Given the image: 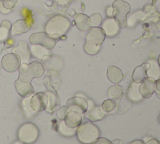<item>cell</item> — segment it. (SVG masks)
I'll return each mask as SVG.
<instances>
[{"label": "cell", "mask_w": 160, "mask_h": 144, "mask_svg": "<svg viewBox=\"0 0 160 144\" xmlns=\"http://www.w3.org/2000/svg\"><path fill=\"white\" fill-rule=\"evenodd\" d=\"M123 76L124 75L122 70L117 66L111 65L108 68L107 77L112 83L118 85L123 78Z\"/></svg>", "instance_id": "ffe728a7"}, {"label": "cell", "mask_w": 160, "mask_h": 144, "mask_svg": "<svg viewBox=\"0 0 160 144\" xmlns=\"http://www.w3.org/2000/svg\"><path fill=\"white\" fill-rule=\"evenodd\" d=\"M48 96L44 92H39L31 96L30 105L35 112H42L48 107Z\"/></svg>", "instance_id": "9c48e42d"}, {"label": "cell", "mask_w": 160, "mask_h": 144, "mask_svg": "<svg viewBox=\"0 0 160 144\" xmlns=\"http://www.w3.org/2000/svg\"><path fill=\"white\" fill-rule=\"evenodd\" d=\"M159 122H160V116H159Z\"/></svg>", "instance_id": "bcb514c9"}, {"label": "cell", "mask_w": 160, "mask_h": 144, "mask_svg": "<svg viewBox=\"0 0 160 144\" xmlns=\"http://www.w3.org/2000/svg\"><path fill=\"white\" fill-rule=\"evenodd\" d=\"M70 109L68 106H62L61 108L58 109V111H57V117L60 120H64L65 119V117H67L68 114L70 112Z\"/></svg>", "instance_id": "d6a6232c"}, {"label": "cell", "mask_w": 160, "mask_h": 144, "mask_svg": "<svg viewBox=\"0 0 160 144\" xmlns=\"http://www.w3.org/2000/svg\"><path fill=\"white\" fill-rule=\"evenodd\" d=\"M75 23L77 28L82 32L89 30L91 27L89 17L84 13L78 14L75 18Z\"/></svg>", "instance_id": "d6986e66"}, {"label": "cell", "mask_w": 160, "mask_h": 144, "mask_svg": "<svg viewBox=\"0 0 160 144\" xmlns=\"http://www.w3.org/2000/svg\"><path fill=\"white\" fill-rule=\"evenodd\" d=\"M133 82V78H132V74L130 72H128V73H126L124 76H123V78L122 79L121 81H120L118 85L121 88L123 92H125L127 93L128 91V89L130 88L131 85H132Z\"/></svg>", "instance_id": "cb8c5ba5"}, {"label": "cell", "mask_w": 160, "mask_h": 144, "mask_svg": "<svg viewBox=\"0 0 160 144\" xmlns=\"http://www.w3.org/2000/svg\"><path fill=\"white\" fill-rule=\"evenodd\" d=\"M105 33L103 29L100 27H94L90 29L86 37V40L88 42L101 44L105 39Z\"/></svg>", "instance_id": "7c38bea8"}, {"label": "cell", "mask_w": 160, "mask_h": 144, "mask_svg": "<svg viewBox=\"0 0 160 144\" xmlns=\"http://www.w3.org/2000/svg\"><path fill=\"white\" fill-rule=\"evenodd\" d=\"M92 144H112L109 139L103 137H99Z\"/></svg>", "instance_id": "e575fe53"}, {"label": "cell", "mask_w": 160, "mask_h": 144, "mask_svg": "<svg viewBox=\"0 0 160 144\" xmlns=\"http://www.w3.org/2000/svg\"><path fill=\"white\" fill-rule=\"evenodd\" d=\"M70 21L67 17L56 15L48 20L45 25V33L53 39H58L63 36L69 30Z\"/></svg>", "instance_id": "6da1fadb"}, {"label": "cell", "mask_w": 160, "mask_h": 144, "mask_svg": "<svg viewBox=\"0 0 160 144\" xmlns=\"http://www.w3.org/2000/svg\"><path fill=\"white\" fill-rule=\"evenodd\" d=\"M156 80L150 77H146L139 86V91L141 96L144 99H148L152 97L155 92Z\"/></svg>", "instance_id": "30bf717a"}, {"label": "cell", "mask_w": 160, "mask_h": 144, "mask_svg": "<svg viewBox=\"0 0 160 144\" xmlns=\"http://www.w3.org/2000/svg\"><path fill=\"white\" fill-rule=\"evenodd\" d=\"M150 68V64L148 63H145L135 68L132 74V78L134 82L141 84L143 80L148 77L147 71Z\"/></svg>", "instance_id": "e0dca14e"}, {"label": "cell", "mask_w": 160, "mask_h": 144, "mask_svg": "<svg viewBox=\"0 0 160 144\" xmlns=\"http://www.w3.org/2000/svg\"><path fill=\"white\" fill-rule=\"evenodd\" d=\"M108 96L111 99L119 100L124 96V92L118 85L112 86L108 89Z\"/></svg>", "instance_id": "d4e9b609"}, {"label": "cell", "mask_w": 160, "mask_h": 144, "mask_svg": "<svg viewBox=\"0 0 160 144\" xmlns=\"http://www.w3.org/2000/svg\"><path fill=\"white\" fill-rule=\"evenodd\" d=\"M30 51L35 57L42 59L43 57L47 56L48 54V49L42 47L40 45L32 44V47L30 49Z\"/></svg>", "instance_id": "484cf974"}, {"label": "cell", "mask_w": 160, "mask_h": 144, "mask_svg": "<svg viewBox=\"0 0 160 144\" xmlns=\"http://www.w3.org/2000/svg\"><path fill=\"white\" fill-rule=\"evenodd\" d=\"M131 105V101L130 100H128L127 97H126L124 99V96L122 97V99L119 100V102L117 104V110L120 113H124V112L127 110L128 108H130Z\"/></svg>", "instance_id": "f1b7e54d"}, {"label": "cell", "mask_w": 160, "mask_h": 144, "mask_svg": "<svg viewBox=\"0 0 160 144\" xmlns=\"http://www.w3.org/2000/svg\"><path fill=\"white\" fill-rule=\"evenodd\" d=\"M145 144H160V141L156 139H150L147 141Z\"/></svg>", "instance_id": "8d00e7d4"}, {"label": "cell", "mask_w": 160, "mask_h": 144, "mask_svg": "<svg viewBox=\"0 0 160 144\" xmlns=\"http://www.w3.org/2000/svg\"><path fill=\"white\" fill-rule=\"evenodd\" d=\"M76 135L80 143L92 144L101 136V131L95 124L87 122L81 124L77 129Z\"/></svg>", "instance_id": "3957f363"}, {"label": "cell", "mask_w": 160, "mask_h": 144, "mask_svg": "<svg viewBox=\"0 0 160 144\" xmlns=\"http://www.w3.org/2000/svg\"><path fill=\"white\" fill-rule=\"evenodd\" d=\"M12 52L18 55L21 60V63H28L31 57V51L28 43L25 41H20L18 46L14 47Z\"/></svg>", "instance_id": "4fadbf2b"}, {"label": "cell", "mask_w": 160, "mask_h": 144, "mask_svg": "<svg viewBox=\"0 0 160 144\" xmlns=\"http://www.w3.org/2000/svg\"><path fill=\"white\" fill-rule=\"evenodd\" d=\"M158 63H159V66H160V55H159V58H158Z\"/></svg>", "instance_id": "f6af8a7d"}, {"label": "cell", "mask_w": 160, "mask_h": 144, "mask_svg": "<svg viewBox=\"0 0 160 144\" xmlns=\"http://www.w3.org/2000/svg\"><path fill=\"white\" fill-rule=\"evenodd\" d=\"M58 131L62 135L65 136H72L76 134L77 129H72L68 127L66 125L64 120H61V123L59 124Z\"/></svg>", "instance_id": "83f0119b"}, {"label": "cell", "mask_w": 160, "mask_h": 144, "mask_svg": "<svg viewBox=\"0 0 160 144\" xmlns=\"http://www.w3.org/2000/svg\"><path fill=\"white\" fill-rule=\"evenodd\" d=\"M15 87L19 96L24 99L32 96L35 92V89L30 82H25L20 79L15 81Z\"/></svg>", "instance_id": "8fae6325"}, {"label": "cell", "mask_w": 160, "mask_h": 144, "mask_svg": "<svg viewBox=\"0 0 160 144\" xmlns=\"http://www.w3.org/2000/svg\"><path fill=\"white\" fill-rule=\"evenodd\" d=\"M8 44V45L7 46V47H12V46L14 44L13 39H7V40H6V44Z\"/></svg>", "instance_id": "b9f144b4"}, {"label": "cell", "mask_w": 160, "mask_h": 144, "mask_svg": "<svg viewBox=\"0 0 160 144\" xmlns=\"http://www.w3.org/2000/svg\"><path fill=\"white\" fill-rule=\"evenodd\" d=\"M65 124L68 127L72 129H78L82 122V114H79L75 111H70L67 117L64 120Z\"/></svg>", "instance_id": "ac0fdd59"}, {"label": "cell", "mask_w": 160, "mask_h": 144, "mask_svg": "<svg viewBox=\"0 0 160 144\" xmlns=\"http://www.w3.org/2000/svg\"><path fill=\"white\" fill-rule=\"evenodd\" d=\"M18 79L30 82L33 79L42 77L44 74V65L38 60L30 63H21L19 67Z\"/></svg>", "instance_id": "7a4b0ae2"}, {"label": "cell", "mask_w": 160, "mask_h": 144, "mask_svg": "<svg viewBox=\"0 0 160 144\" xmlns=\"http://www.w3.org/2000/svg\"><path fill=\"white\" fill-rule=\"evenodd\" d=\"M155 92L158 96L160 98V78L156 81V88H155Z\"/></svg>", "instance_id": "d590c367"}, {"label": "cell", "mask_w": 160, "mask_h": 144, "mask_svg": "<svg viewBox=\"0 0 160 144\" xmlns=\"http://www.w3.org/2000/svg\"><path fill=\"white\" fill-rule=\"evenodd\" d=\"M128 144H145V143L142 140H134L133 141H131V143H129Z\"/></svg>", "instance_id": "60d3db41"}, {"label": "cell", "mask_w": 160, "mask_h": 144, "mask_svg": "<svg viewBox=\"0 0 160 144\" xmlns=\"http://www.w3.org/2000/svg\"><path fill=\"white\" fill-rule=\"evenodd\" d=\"M21 64V60L17 54L9 53L5 55L2 59V66L8 73H13L18 70Z\"/></svg>", "instance_id": "52a82bcc"}, {"label": "cell", "mask_w": 160, "mask_h": 144, "mask_svg": "<svg viewBox=\"0 0 160 144\" xmlns=\"http://www.w3.org/2000/svg\"><path fill=\"white\" fill-rule=\"evenodd\" d=\"M107 15L110 17L113 16V8L112 7H108L106 8Z\"/></svg>", "instance_id": "74e56055"}, {"label": "cell", "mask_w": 160, "mask_h": 144, "mask_svg": "<svg viewBox=\"0 0 160 144\" xmlns=\"http://www.w3.org/2000/svg\"><path fill=\"white\" fill-rule=\"evenodd\" d=\"M57 3H58V5L61 6H66L70 0H56Z\"/></svg>", "instance_id": "f35d334b"}, {"label": "cell", "mask_w": 160, "mask_h": 144, "mask_svg": "<svg viewBox=\"0 0 160 144\" xmlns=\"http://www.w3.org/2000/svg\"><path fill=\"white\" fill-rule=\"evenodd\" d=\"M30 42L32 44L40 45L47 49L51 50L55 47L56 42L55 39L51 37L47 33L40 32L31 34L30 37Z\"/></svg>", "instance_id": "8992f818"}, {"label": "cell", "mask_w": 160, "mask_h": 144, "mask_svg": "<svg viewBox=\"0 0 160 144\" xmlns=\"http://www.w3.org/2000/svg\"><path fill=\"white\" fill-rule=\"evenodd\" d=\"M148 63L150 64V68L147 71V76L157 81L160 78V66L158 61L155 60H150Z\"/></svg>", "instance_id": "7402d4cb"}, {"label": "cell", "mask_w": 160, "mask_h": 144, "mask_svg": "<svg viewBox=\"0 0 160 144\" xmlns=\"http://www.w3.org/2000/svg\"><path fill=\"white\" fill-rule=\"evenodd\" d=\"M0 11H1V12L3 13H8L10 12V11L6 9V8L4 7V6L2 4V2H0Z\"/></svg>", "instance_id": "ab89813d"}, {"label": "cell", "mask_w": 160, "mask_h": 144, "mask_svg": "<svg viewBox=\"0 0 160 144\" xmlns=\"http://www.w3.org/2000/svg\"><path fill=\"white\" fill-rule=\"evenodd\" d=\"M11 22L8 20L3 21L0 25V42H4L8 39L11 30Z\"/></svg>", "instance_id": "603a6c76"}, {"label": "cell", "mask_w": 160, "mask_h": 144, "mask_svg": "<svg viewBox=\"0 0 160 144\" xmlns=\"http://www.w3.org/2000/svg\"><path fill=\"white\" fill-rule=\"evenodd\" d=\"M102 28L105 31V35L109 37H113L118 34L121 28L115 18H109L105 20Z\"/></svg>", "instance_id": "5bb4252c"}, {"label": "cell", "mask_w": 160, "mask_h": 144, "mask_svg": "<svg viewBox=\"0 0 160 144\" xmlns=\"http://www.w3.org/2000/svg\"><path fill=\"white\" fill-rule=\"evenodd\" d=\"M101 48V44H94L92 42H86L84 46V51L88 55H96L99 52L100 49Z\"/></svg>", "instance_id": "4316f807"}, {"label": "cell", "mask_w": 160, "mask_h": 144, "mask_svg": "<svg viewBox=\"0 0 160 144\" xmlns=\"http://www.w3.org/2000/svg\"><path fill=\"white\" fill-rule=\"evenodd\" d=\"M31 28V23L28 20L21 19L17 21L11 27V34H21L27 33Z\"/></svg>", "instance_id": "2e32d148"}, {"label": "cell", "mask_w": 160, "mask_h": 144, "mask_svg": "<svg viewBox=\"0 0 160 144\" xmlns=\"http://www.w3.org/2000/svg\"><path fill=\"white\" fill-rule=\"evenodd\" d=\"M13 144H24V143H22L21 141H16V142L14 143Z\"/></svg>", "instance_id": "ee69618b"}, {"label": "cell", "mask_w": 160, "mask_h": 144, "mask_svg": "<svg viewBox=\"0 0 160 144\" xmlns=\"http://www.w3.org/2000/svg\"><path fill=\"white\" fill-rule=\"evenodd\" d=\"M18 0H2V4L4 7L8 11H11L15 7Z\"/></svg>", "instance_id": "836d02e7"}, {"label": "cell", "mask_w": 160, "mask_h": 144, "mask_svg": "<svg viewBox=\"0 0 160 144\" xmlns=\"http://www.w3.org/2000/svg\"><path fill=\"white\" fill-rule=\"evenodd\" d=\"M39 136V131L35 124L25 123L20 126L18 131V138L20 141L24 144L35 143Z\"/></svg>", "instance_id": "5b68a950"}, {"label": "cell", "mask_w": 160, "mask_h": 144, "mask_svg": "<svg viewBox=\"0 0 160 144\" xmlns=\"http://www.w3.org/2000/svg\"><path fill=\"white\" fill-rule=\"evenodd\" d=\"M117 103L115 102V100L111 99L105 100L102 104V108L106 113L112 112L115 109Z\"/></svg>", "instance_id": "4dcf8cb0"}, {"label": "cell", "mask_w": 160, "mask_h": 144, "mask_svg": "<svg viewBox=\"0 0 160 144\" xmlns=\"http://www.w3.org/2000/svg\"><path fill=\"white\" fill-rule=\"evenodd\" d=\"M106 113L103 111L102 106L96 105L93 106L92 108H90L89 110L85 113V116L88 118L91 122H96L103 119L105 117Z\"/></svg>", "instance_id": "9a60e30c"}, {"label": "cell", "mask_w": 160, "mask_h": 144, "mask_svg": "<svg viewBox=\"0 0 160 144\" xmlns=\"http://www.w3.org/2000/svg\"><path fill=\"white\" fill-rule=\"evenodd\" d=\"M30 99H31V96L28 98H25L22 102V108H23V111H25V114H26L27 117H31L32 115H34L33 114L34 112H35L30 105Z\"/></svg>", "instance_id": "f546056e"}, {"label": "cell", "mask_w": 160, "mask_h": 144, "mask_svg": "<svg viewBox=\"0 0 160 144\" xmlns=\"http://www.w3.org/2000/svg\"><path fill=\"white\" fill-rule=\"evenodd\" d=\"M113 17L121 28L127 27V15L131 11V6L124 0H115L112 4Z\"/></svg>", "instance_id": "277c9868"}, {"label": "cell", "mask_w": 160, "mask_h": 144, "mask_svg": "<svg viewBox=\"0 0 160 144\" xmlns=\"http://www.w3.org/2000/svg\"><path fill=\"white\" fill-rule=\"evenodd\" d=\"M91 26V27H99L102 22V18L99 13H95L89 17Z\"/></svg>", "instance_id": "1f68e13d"}, {"label": "cell", "mask_w": 160, "mask_h": 144, "mask_svg": "<svg viewBox=\"0 0 160 144\" xmlns=\"http://www.w3.org/2000/svg\"><path fill=\"white\" fill-rule=\"evenodd\" d=\"M140 84L133 82L130 88L127 92V97L132 102H138L143 99L139 91Z\"/></svg>", "instance_id": "44dd1931"}, {"label": "cell", "mask_w": 160, "mask_h": 144, "mask_svg": "<svg viewBox=\"0 0 160 144\" xmlns=\"http://www.w3.org/2000/svg\"><path fill=\"white\" fill-rule=\"evenodd\" d=\"M112 143V144H123V142L122 141H121L120 139H115L113 141Z\"/></svg>", "instance_id": "7bdbcfd3"}, {"label": "cell", "mask_w": 160, "mask_h": 144, "mask_svg": "<svg viewBox=\"0 0 160 144\" xmlns=\"http://www.w3.org/2000/svg\"><path fill=\"white\" fill-rule=\"evenodd\" d=\"M66 105L70 111H75L79 114H84L88 109V103L84 98L75 96L68 100Z\"/></svg>", "instance_id": "ba28073f"}]
</instances>
